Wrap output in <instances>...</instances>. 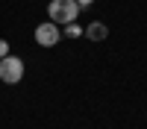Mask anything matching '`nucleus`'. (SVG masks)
Wrapping results in <instances>:
<instances>
[{
  "mask_svg": "<svg viewBox=\"0 0 147 129\" xmlns=\"http://www.w3.org/2000/svg\"><path fill=\"white\" fill-rule=\"evenodd\" d=\"M47 15L53 18V23H74V18L80 15V3L77 0H50Z\"/></svg>",
  "mask_w": 147,
  "mask_h": 129,
  "instance_id": "1",
  "label": "nucleus"
},
{
  "mask_svg": "<svg viewBox=\"0 0 147 129\" xmlns=\"http://www.w3.org/2000/svg\"><path fill=\"white\" fill-rule=\"evenodd\" d=\"M21 76H24V62L18 56H3V59H0V79H3V82L15 85Z\"/></svg>",
  "mask_w": 147,
  "mask_h": 129,
  "instance_id": "2",
  "label": "nucleus"
},
{
  "mask_svg": "<svg viewBox=\"0 0 147 129\" xmlns=\"http://www.w3.org/2000/svg\"><path fill=\"white\" fill-rule=\"evenodd\" d=\"M35 41H38L41 47H53L59 44V27L50 21V23H38L35 27Z\"/></svg>",
  "mask_w": 147,
  "mask_h": 129,
  "instance_id": "3",
  "label": "nucleus"
},
{
  "mask_svg": "<svg viewBox=\"0 0 147 129\" xmlns=\"http://www.w3.org/2000/svg\"><path fill=\"white\" fill-rule=\"evenodd\" d=\"M85 35H88L91 41H106V35H109V27H106V23H91V27L85 29Z\"/></svg>",
  "mask_w": 147,
  "mask_h": 129,
  "instance_id": "4",
  "label": "nucleus"
},
{
  "mask_svg": "<svg viewBox=\"0 0 147 129\" xmlns=\"http://www.w3.org/2000/svg\"><path fill=\"white\" fill-rule=\"evenodd\" d=\"M68 35H71V38H80V35H82V27H80V23H68V29H65Z\"/></svg>",
  "mask_w": 147,
  "mask_h": 129,
  "instance_id": "5",
  "label": "nucleus"
},
{
  "mask_svg": "<svg viewBox=\"0 0 147 129\" xmlns=\"http://www.w3.org/2000/svg\"><path fill=\"white\" fill-rule=\"evenodd\" d=\"M3 56H9V44H6L3 38H0V59H3Z\"/></svg>",
  "mask_w": 147,
  "mask_h": 129,
  "instance_id": "6",
  "label": "nucleus"
},
{
  "mask_svg": "<svg viewBox=\"0 0 147 129\" xmlns=\"http://www.w3.org/2000/svg\"><path fill=\"white\" fill-rule=\"evenodd\" d=\"M77 3H80V6H88V3H94V0H77Z\"/></svg>",
  "mask_w": 147,
  "mask_h": 129,
  "instance_id": "7",
  "label": "nucleus"
}]
</instances>
